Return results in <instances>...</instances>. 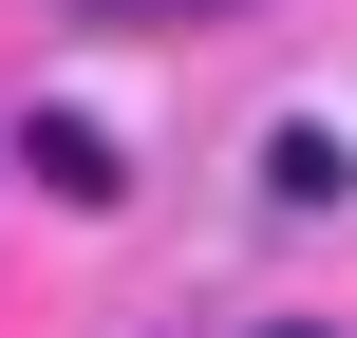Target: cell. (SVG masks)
Masks as SVG:
<instances>
[{"label":"cell","instance_id":"cell-4","mask_svg":"<svg viewBox=\"0 0 357 338\" xmlns=\"http://www.w3.org/2000/svg\"><path fill=\"white\" fill-rule=\"evenodd\" d=\"M264 338H320V320H264Z\"/></svg>","mask_w":357,"mask_h":338},{"label":"cell","instance_id":"cell-2","mask_svg":"<svg viewBox=\"0 0 357 338\" xmlns=\"http://www.w3.org/2000/svg\"><path fill=\"white\" fill-rule=\"evenodd\" d=\"M339 188H357V151L320 113H282V132H264V207H339Z\"/></svg>","mask_w":357,"mask_h":338},{"label":"cell","instance_id":"cell-3","mask_svg":"<svg viewBox=\"0 0 357 338\" xmlns=\"http://www.w3.org/2000/svg\"><path fill=\"white\" fill-rule=\"evenodd\" d=\"M75 38H207V19H264V0H56Z\"/></svg>","mask_w":357,"mask_h":338},{"label":"cell","instance_id":"cell-1","mask_svg":"<svg viewBox=\"0 0 357 338\" xmlns=\"http://www.w3.org/2000/svg\"><path fill=\"white\" fill-rule=\"evenodd\" d=\"M19 169H38L56 207H132V151H113L94 113H38V132H19Z\"/></svg>","mask_w":357,"mask_h":338}]
</instances>
